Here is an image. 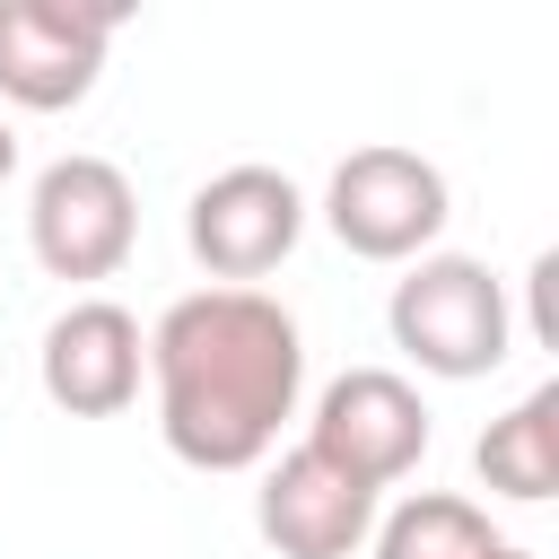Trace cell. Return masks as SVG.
<instances>
[{
	"label": "cell",
	"mask_w": 559,
	"mask_h": 559,
	"mask_svg": "<svg viewBox=\"0 0 559 559\" xmlns=\"http://www.w3.org/2000/svg\"><path fill=\"white\" fill-rule=\"evenodd\" d=\"M148 384H157V437L175 463L253 472L297 419L306 332L262 288H192L148 332Z\"/></svg>",
	"instance_id": "1"
},
{
	"label": "cell",
	"mask_w": 559,
	"mask_h": 559,
	"mask_svg": "<svg viewBox=\"0 0 559 559\" xmlns=\"http://www.w3.org/2000/svg\"><path fill=\"white\" fill-rule=\"evenodd\" d=\"M384 332L419 376H445V384L498 376L515 349L507 280L472 253H419V262H402V280L384 297Z\"/></svg>",
	"instance_id": "2"
},
{
	"label": "cell",
	"mask_w": 559,
	"mask_h": 559,
	"mask_svg": "<svg viewBox=\"0 0 559 559\" xmlns=\"http://www.w3.org/2000/svg\"><path fill=\"white\" fill-rule=\"evenodd\" d=\"M454 218V192L445 175L419 157V148H393V140H367L332 166L323 183V227L358 253V262H419Z\"/></svg>",
	"instance_id": "3"
},
{
	"label": "cell",
	"mask_w": 559,
	"mask_h": 559,
	"mask_svg": "<svg viewBox=\"0 0 559 559\" xmlns=\"http://www.w3.org/2000/svg\"><path fill=\"white\" fill-rule=\"evenodd\" d=\"M26 245L52 280H114L140 245V192L114 157H52L26 192Z\"/></svg>",
	"instance_id": "4"
},
{
	"label": "cell",
	"mask_w": 559,
	"mask_h": 559,
	"mask_svg": "<svg viewBox=\"0 0 559 559\" xmlns=\"http://www.w3.org/2000/svg\"><path fill=\"white\" fill-rule=\"evenodd\" d=\"M306 236V192L280 175V166H227L192 192L183 210V245L192 262L218 280V288H253L271 280Z\"/></svg>",
	"instance_id": "5"
},
{
	"label": "cell",
	"mask_w": 559,
	"mask_h": 559,
	"mask_svg": "<svg viewBox=\"0 0 559 559\" xmlns=\"http://www.w3.org/2000/svg\"><path fill=\"white\" fill-rule=\"evenodd\" d=\"M306 445H314L332 472H349L358 489L384 498V489H393L402 472H419V454H428V402H419V384L393 376V367H349V376H332V384L314 393Z\"/></svg>",
	"instance_id": "6"
},
{
	"label": "cell",
	"mask_w": 559,
	"mask_h": 559,
	"mask_svg": "<svg viewBox=\"0 0 559 559\" xmlns=\"http://www.w3.org/2000/svg\"><path fill=\"white\" fill-rule=\"evenodd\" d=\"M122 9H70V0H0V105L17 114H70L114 44Z\"/></svg>",
	"instance_id": "7"
},
{
	"label": "cell",
	"mask_w": 559,
	"mask_h": 559,
	"mask_svg": "<svg viewBox=\"0 0 559 559\" xmlns=\"http://www.w3.org/2000/svg\"><path fill=\"white\" fill-rule=\"evenodd\" d=\"M44 393L52 411L70 419H114L140 402V376H148V332L131 306L114 297H70L52 323H44Z\"/></svg>",
	"instance_id": "8"
},
{
	"label": "cell",
	"mask_w": 559,
	"mask_h": 559,
	"mask_svg": "<svg viewBox=\"0 0 559 559\" xmlns=\"http://www.w3.org/2000/svg\"><path fill=\"white\" fill-rule=\"evenodd\" d=\"M253 524H262V542L280 559H349L376 533V489H358L349 472H332L314 445H288L280 463H262Z\"/></svg>",
	"instance_id": "9"
},
{
	"label": "cell",
	"mask_w": 559,
	"mask_h": 559,
	"mask_svg": "<svg viewBox=\"0 0 559 559\" xmlns=\"http://www.w3.org/2000/svg\"><path fill=\"white\" fill-rule=\"evenodd\" d=\"M472 472H480V489H498L515 507H550L559 498V384H533L507 419H489L472 445Z\"/></svg>",
	"instance_id": "10"
},
{
	"label": "cell",
	"mask_w": 559,
	"mask_h": 559,
	"mask_svg": "<svg viewBox=\"0 0 559 559\" xmlns=\"http://www.w3.org/2000/svg\"><path fill=\"white\" fill-rule=\"evenodd\" d=\"M367 542H376V559H489L498 550L489 515L472 498H454V489H411L402 507L376 515Z\"/></svg>",
	"instance_id": "11"
},
{
	"label": "cell",
	"mask_w": 559,
	"mask_h": 559,
	"mask_svg": "<svg viewBox=\"0 0 559 559\" xmlns=\"http://www.w3.org/2000/svg\"><path fill=\"white\" fill-rule=\"evenodd\" d=\"M9 175H17V131L0 122V183H9Z\"/></svg>",
	"instance_id": "12"
},
{
	"label": "cell",
	"mask_w": 559,
	"mask_h": 559,
	"mask_svg": "<svg viewBox=\"0 0 559 559\" xmlns=\"http://www.w3.org/2000/svg\"><path fill=\"white\" fill-rule=\"evenodd\" d=\"M489 559H533V550H515V542H498V550H489Z\"/></svg>",
	"instance_id": "13"
}]
</instances>
